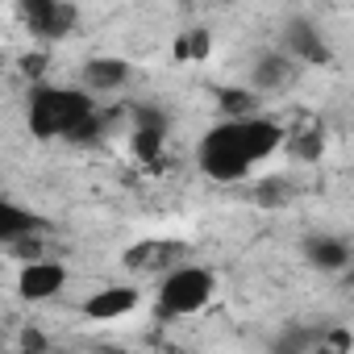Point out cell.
I'll use <instances>...</instances> for the list:
<instances>
[{
    "label": "cell",
    "instance_id": "52a82bcc",
    "mask_svg": "<svg viewBox=\"0 0 354 354\" xmlns=\"http://www.w3.org/2000/svg\"><path fill=\"white\" fill-rule=\"evenodd\" d=\"M304 259H308V267H317L325 275H337V271L350 267V242L342 234H313L304 242Z\"/></svg>",
    "mask_w": 354,
    "mask_h": 354
},
{
    "label": "cell",
    "instance_id": "9c48e42d",
    "mask_svg": "<svg viewBox=\"0 0 354 354\" xmlns=\"http://www.w3.org/2000/svg\"><path fill=\"white\" fill-rule=\"evenodd\" d=\"M138 304V288H96L84 300V317L92 321H121L125 313H133Z\"/></svg>",
    "mask_w": 354,
    "mask_h": 354
},
{
    "label": "cell",
    "instance_id": "7c38bea8",
    "mask_svg": "<svg viewBox=\"0 0 354 354\" xmlns=\"http://www.w3.org/2000/svg\"><path fill=\"white\" fill-rule=\"evenodd\" d=\"M205 50H209V38H205V34H188V38L180 42V55H184V59H205Z\"/></svg>",
    "mask_w": 354,
    "mask_h": 354
},
{
    "label": "cell",
    "instance_id": "6da1fadb",
    "mask_svg": "<svg viewBox=\"0 0 354 354\" xmlns=\"http://www.w3.org/2000/svg\"><path fill=\"white\" fill-rule=\"evenodd\" d=\"M283 146V125L271 117L234 113L221 117L196 146V162L213 184H242L254 167H263L275 150Z\"/></svg>",
    "mask_w": 354,
    "mask_h": 354
},
{
    "label": "cell",
    "instance_id": "30bf717a",
    "mask_svg": "<svg viewBox=\"0 0 354 354\" xmlns=\"http://www.w3.org/2000/svg\"><path fill=\"white\" fill-rule=\"evenodd\" d=\"M296 75H300V63H296L292 55H283V50H271V55H263V59L254 63L250 84L263 88V92H279V88H288Z\"/></svg>",
    "mask_w": 354,
    "mask_h": 354
},
{
    "label": "cell",
    "instance_id": "ba28073f",
    "mask_svg": "<svg viewBox=\"0 0 354 354\" xmlns=\"http://www.w3.org/2000/svg\"><path fill=\"white\" fill-rule=\"evenodd\" d=\"M92 96H104V92H117L129 84V63L125 59H113V55H96L84 63V80H80Z\"/></svg>",
    "mask_w": 354,
    "mask_h": 354
},
{
    "label": "cell",
    "instance_id": "277c9868",
    "mask_svg": "<svg viewBox=\"0 0 354 354\" xmlns=\"http://www.w3.org/2000/svg\"><path fill=\"white\" fill-rule=\"evenodd\" d=\"M63 288H67V267L55 263V259H30L21 267V275H17V292L30 304H42L50 296H59Z\"/></svg>",
    "mask_w": 354,
    "mask_h": 354
},
{
    "label": "cell",
    "instance_id": "8992f818",
    "mask_svg": "<svg viewBox=\"0 0 354 354\" xmlns=\"http://www.w3.org/2000/svg\"><path fill=\"white\" fill-rule=\"evenodd\" d=\"M283 55H292L296 63H325L329 59V42L321 38V30L304 17H292L283 26Z\"/></svg>",
    "mask_w": 354,
    "mask_h": 354
},
{
    "label": "cell",
    "instance_id": "3957f363",
    "mask_svg": "<svg viewBox=\"0 0 354 354\" xmlns=\"http://www.w3.org/2000/svg\"><path fill=\"white\" fill-rule=\"evenodd\" d=\"M217 292V279L201 263H180L158 279V313L162 317H196Z\"/></svg>",
    "mask_w": 354,
    "mask_h": 354
},
{
    "label": "cell",
    "instance_id": "8fae6325",
    "mask_svg": "<svg viewBox=\"0 0 354 354\" xmlns=\"http://www.w3.org/2000/svg\"><path fill=\"white\" fill-rule=\"evenodd\" d=\"M34 230H38V217L26 205L0 196V250H5V246H21Z\"/></svg>",
    "mask_w": 354,
    "mask_h": 354
},
{
    "label": "cell",
    "instance_id": "5b68a950",
    "mask_svg": "<svg viewBox=\"0 0 354 354\" xmlns=\"http://www.w3.org/2000/svg\"><path fill=\"white\" fill-rule=\"evenodd\" d=\"M21 17L38 38H63L75 21V9L67 0H21Z\"/></svg>",
    "mask_w": 354,
    "mask_h": 354
},
{
    "label": "cell",
    "instance_id": "7a4b0ae2",
    "mask_svg": "<svg viewBox=\"0 0 354 354\" xmlns=\"http://www.w3.org/2000/svg\"><path fill=\"white\" fill-rule=\"evenodd\" d=\"M26 125L38 142H84L96 129V96L84 84H38L26 96Z\"/></svg>",
    "mask_w": 354,
    "mask_h": 354
}]
</instances>
